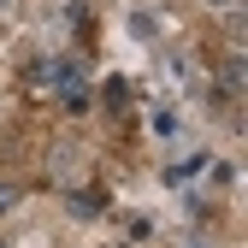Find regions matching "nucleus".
I'll list each match as a JSON object with an SVG mask.
<instances>
[{
  "label": "nucleus",
  "mask_w": 248,
  "mask_h": 248,
  "mask_svg": "<svg viewBox=\"0 0 248 248\" xmlns=\"http://www.w3.org/2000/svg\"><path fill=\"white\" fill-rule=\"evenodd\" d=\"M18 207V189H12V183H0V213H12Z\"/></svg>",
  "instance_id": "f03ea898"
},
{
  "label": "nucleus",
  "mask_w": 248,
  "mask_h": 248,
  "mask_svg": "<svg viewBox=\"0 0 248 248\" xmlns=\"http://www.w3.org/2000/svg\"><path fill=\"white\" fill-rule=\"evenodd\" d=\"M71 213H77V219H95V213H101V195L95 189H77L71 195Z\"/></svg>",
  "instance_id": "f257e3e1"
}]
</instances>
